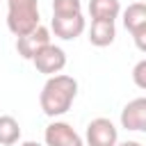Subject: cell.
<instances>
[{"mask_svg":"<svg viewBox=\"0 0 146 146\" xmlns=\"http://www.w3.org/2000/svg\"><path fill=\"white\" fill-rule=\"evenodd\" d=\"M50 30L55 32V36H59L64 41H73V39H78L87 30V21H84L82 14H75V16H52Z\"/></svg>","mask_w":146,"mask_h":146,"instance_id":"obj_7","label":"cell"},{"mask_svg":"<svg viewBox=\"0 0 146 146\" xmlns=\"http://www.w3.org/2000/svg\"><path fill=\"white\" fill-rule=\"evenodd\" d=\"M32 64H34V68L39 73H43V75L50 78V75L62 73V68L66 66V52H64V48H59L55 43H48V46H43L34 55Z\"/></svg>","mask_w":146,"mask_h":146,"instance_id":"obj_4","label":"cell"},{"mask_svg":"<svg viewBox=\"0 0 146 146\" xmlns=\"http://www.w3.org/2000/svg\"><path fill=\"white\" fill-rule=\"evenodd\" d=\"M119 14H121L119 0H89L91 21H116Z\"/></svg>","mask_w":146,"mask_h":146,"instance_id":"obj_10","label":"cell"},{"mask_svg":"<svg viewBox=\"0 0 146 146\" xmlns=\"http://www.w3.org/2000/svg\"><path fill=\"white\" fill-rule=\"evenodd\" d=\"M121 125L132 132H146V96L130 100L121 110Z\"/></svg>","mask_w":146,"mask_h":146,"instance_id":"obj_8","label":"cell"},{"mask_svg":"<svg viewBox=\"0 0 146 146\" xmlns=\"http://www.w3.org/2000/svg\"><path fill=\"white\" fill-rule=\"evenodd\" d=\"M132 82H135L139 89L146 91V59H139V62L135 64V68H132Z\"/></svg>","mask_w":146,"mask_h":146,"instance_id":"obj_14","label":"cell"},{"mask_svg":"<svg viewBox=\"0 0 146 146\" xmlns=\"http://www.w3.org/2000/svg\"><path fill=\"white\" fill-rule=\"evenodd\" d=\"M48 43H50V30L43 27V25H36L32 32H27V34H23V36H16V50H18V55H21L23 59H27V62H32L34 55H36L43 46H48Z\"/></svg>","mask_w":146,"mask_h":146,"instance_id":"obj_6","label":"cell"},{"mask_svg":"<svg viewBox=\"0 0 146 146\" xmlns=\"http://www.w3.org/2000/svg\"><path fill=\"white\" fill-rule=\"evenodd\" d=\"M116 146H141L139 141H132V139H128V141H121V144H116Z\"/></svg>","mask_w":146,"mask_h":146,"instance_id":"obj_16","label":"cell"},{"mask_svg":"<svg viewBox=\"0 0 146 146\" xmlns=\"http://www.w3.org/2000/svg\"><path fill=\"white\" fill-rule=\"evenodd\" d=\"M123 25L130 34H135L137 30H141L146 25V2H132L123 9Z\"/></svg>","mask_w":146,"mask_h":146,"instance_id":"obj_11","label":"cell"},{"mask_svg":"<svg viewBox=\"0 0 146 146\" xmlns=\"http://www.w3.org/2000/svg\"><path fill=\"white\" fill-rule=\"evenodd\" d=\"M84 144L87 146H116L119 144V130L105 116L91 119L87 125V132H84Z\"/></svg>","mask_w":146,"mask_h":146,"instance_id":"obj_3","label":"cell"},{"mask_svg":"<svg viewBox=\"0 0 146 146\" xmlns=\"http://www.w3.org/2000/svg\"><path fill=\"white\" fill-rule=\"evenodd\" d=\"M39 21V0H7V27L14 36L32 32Z\"/></svg>","mask_w":146,"mask_h":146,"instance_id":"obj_2","label":"cell"},{"mask_svg":"<svg viewBox=\"0 0 146 146\" xmlns=\"http://www.w3.org/2000/svg\"><path fill=\"white\" fill-rule=\"evenodd\" d=\"M75 96H78V80L71 75L57 73L46 80V84L39 94V105L46 116L55 119V116H62L71 110Z\"/></svg>","mask_w":146,"mask_h":146,"instance_id":"obj_1","label":"cell"},{"mask_svg":"<svg viewBox=\"0 0 146 146\" xmlns=\"http://www.w3.org/2000/svg\"><path fill=\"white\" fill-rule=\"evenodd\" d=\"M139 2H146V0H139Z\"/></svg>","mask_w":146,"mask_h":146,"instance_id":"obj_18","label":"cell"},{"mask_svg":"<svg viewBox=\"0 0 146 146\" xmlns=\"http://www.w3.org/2000/svg\"><path fill=\"white\" fill-rule=\"evenodd\" d=\"M116 39V27L114 21H91L89 27V43L96 48H105L110 43H114Z\"/></svg>","mask_w":146,"mask_h":146,"instance_id":"obj_9","label":"cell"},{"mask_svg":"<svg viewBox=\"0 0 146 146\" xmlns=\"http://www.w3.org/2000/svg\"><path fill=\"white\" fill-rule=\"evenodd\" d=\"M21 146H41V144H39V141H23Z\"/></svg>","mask_w":146,"mask_h":146,"instance_id":"obj_17","label":"cell"},{"mask_svg":"<svg viewBox=\"0 0 146 146\" xmlns=\"http://www.w3.org/2000/svg\"><path fill=\"white\" fill-rule=\"evenodd\" d=\"M132 41H135V46H137V50H141V52H146V25H144L141 30H137V32L132 34Z\"/></svg>","mask_w":146,"mask_h":146,"instance_id":"obj_15","label":"cell"},{"mask_svg":"<svg viewBox=\"0 0 146 146\" xmlns=\"http://www.w3.org/2000/svg\"><path fill=\"white\" fill-rule=\"evenodd\" d=\"M46 146H84V139L66 121H52L43 130Z\"/></svg>","mask_w":146,"mask_h":146,"instance_id":"obj_5","label":"cell"},{"mask_svg":"<svg viewBox=\"0 0 146 146\" xmlns=\"http://www.w3.org/2000/svg\"><path fill=\"white\" fill-rule=\"evenodd\" d=\"M82 14L80 0H52V16H75Z\"/></svg>","mask_w":146,"mask_h":146,"instance_id":"obj_13","label":"cell"},{"mask_svg":"<svg viewBox=\"0 0 146 146\" xmlns=\"http://www.w3.org/2000/svg\"><path fill=\"white\" fill-rule=\"evenodd\" d=\"M21 139V125L14 116L2 114L0 116V146H14Z\"/></svg>","mask_w":146,"mask_h":146,"instance_id":"obj_12","label":"cell"}]
</instances>
